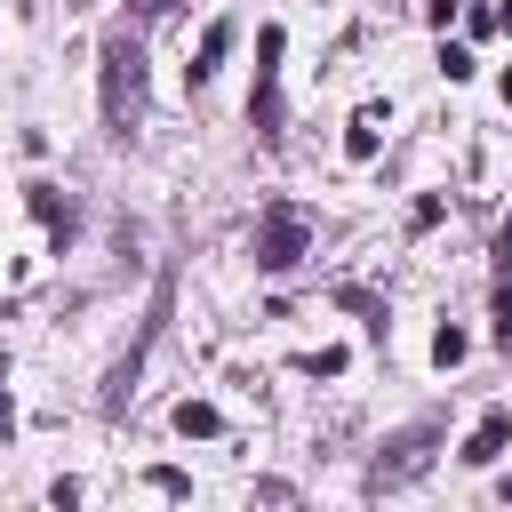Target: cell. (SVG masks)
<instances>
[{"label":"cell","mask_w":512,"mask_h":512,"mask_svg":"<svg viewBox=\"0 0 512 512\" xmlns=\"http://www.w3.org/2000/svg\"><path fill=\"white\" fill-rule=\"evenodd\" d=\"M0 416H8V360H0Z\"/></svg>","instance_id":"2e32d148"},{"label":"cell","mask_w":512,"mask_h":512,"mask_svg":"<svg viewBox=\"0 0 512 512\" xmlns=\"http://www.w3.org/2000/svg\"><path fill=\"white\" fill-rule=\"evenodd\" d=\"M136 104H144V48L128 32H112L104 40V128L128 136L136 128Z\"/></svg>","instance_id":"6da1fadb"},{"label":"cell","mask_w":512,"mask_h":512,"mask_svg":"<svg viewBox=\"0 0 512 512\" xmlns=\"http://www.w3.org/2000/svg\"><path fill=\"white\" fill-rule=\"evenodd\" d=\"M432 440H440V424H432V416H416L408 432H392V440H384V456H376V480L392 488V480L424 472V464H432Z\"/></svg>","instance_id":"277c9868"},{"label":"cell","mask_w":512,"mask_h":512,"mask_svg":"<svg viewBox=\"0 0 512 512\" xmlns=\"http://www.w3.org/2000/svg\"><path fill=\"white\" fill-rule=\"evenodd\" d=\"M496 264H504V272H512V224H504V232H496Z\"/></svg>","instance_id":"4fadbf2b"},{"label":"cell","mask_w":512,"mask_h":512,"mask_svg":"<svg viewBox=\"0 0 512 512\" xmlns=\"http://www.w3.org/2000/svg\"><path fill=\"white\" fill-rule=\"evenodd\" d=\"M464 352H472V336H464V328H440V336H432V368H456Z\"/></svg>","instance_id":"9c48e42d"},{"label":"cell","mask_w":512,"mask_h":512,"mask_svg":"<svg viewBox=\"0 0 512 512\" xmlns=\"http://www.w3.org/2000/svg\"><path fill=\"white\" fill-rule=\"evenodd\" d=\"M496 32H512V0H504V8H496Z\"/></svg>","instance_id":"9a60e30c"},{"label":"cell","mask_w":512,"mask_h":512,"mask_svg":"<svg viewBox=\"0 0 512 512\" xmlns=\"http://www.w3.org/2000/svg\"><path fill=\"white\" fill-rule=\"evenodd\" d=\"M248 120H256V136H264V144H280V136H288V112H280V24H264V32H256V88H248Z\"/></svg>","instance_id":"7a4b0ae2"},{"label":"cell","mask_w":512,"mask_h":512,"mask_svg":"<svg viewBox=\"0 0 512 512\" xmlns=\"http://www.w3.org/2000/svg\"><path fill=\"white\" fill-rule=\"evenodd\" d=\"M304 240H312V224H304V208H288V200H272V208H264V224H256V272H288V264L304 256Z\"/></svg>","instance_id":"3957f363"},{"label":"cell","mask_w":512,"mask_h":512,"mask_svg":"<svg viewBox=\"0 0 512 512\" xmlns=\"http://www.w3.org/2000/svg\"><path fill=\"white\" fill-rule=\"evenodd\" d=\"M440 216H448V200H440V192H424V200H416V208H408V224H416V232H432V224H440Z\"/></svg>","instance_id":"30bf717a"},{"label":"cell","mask_w":512,"mask_h":512,"mask_svg":"<svg viewBox=\"0 0 512 512\" xmlns=\"http://www.w3.org/2000/svg\"><path fill=\"white\" fill-rule=\"evenodd\" d=\"M176 432H184V440H216V432H224V416H216L208 400H176Z\"/></svg>","instance_id":"52a82bcc"},{"label":"cell","mask_w":512,"mask_h":512,"mask_svg":"<svg viewBox=\"0 0 512 512\" xmlns=\"http://www.w3.org/2000/svg\"><path fill=\"white\" fill-rule=\"evenodd\" d=\"M232 40H240V24H232V16H216V24L200 32V48H192V80H216V72H224V56H232Z\"/></svg>","instance_id":"8992f818"},{"label":"cell","mask_w":512,"mask_h":512,"mask_svg":"<svg viewBox=\"0 0 512 512\" xmlns=\"http://www.w3.org/2000/svg\"><path fill=\"white\" fill-rule=\"evenodd\" d=\"M344 368V344H328V352H304V376H336Z\"/></svg>","instance_id":"8fae6325"},{"label":"cell","mask_w":512,"mask_h":512,"mask_svg":"<svg viewBox=\"0 0 512 512\" xmlns=\"http://www.w3.org/2000/svg\"><path fill=\"white\" fill-rule=\"evenodd\" d=\"M48 512H80V480H56L48 488Z\"/></svg>","instance_id":"7c38bea8"},{"label":"cell","mask_w":512,"mask_h":512,"mask_svg":"<svg viewBox=\"0 0 512 512\" xmlns=\"http://www.w3.org/2000/svg\"><path fill=\"white\" fill-rule=\"evenodd\" d=\"M136 8H144V16H168V8H184V0H136Z\"/></svg>","instance_id":"5bb4252c"},{"label":"cell","mask_w":512,"mask_h":512,"mask_svg":"<svg viewBox=\"0 0 512 512\" xmlns=\"http://www.w3.org/2000/svg\"><path fill=\"white\" fill-rule=\"evenodd\" d=\"M504 448H512V408H488V416H480V424H472V440H464V448H456V456H464V464H472V472H480V464H496V456H504Z\"/></svg>","instance_id":"5b68a950"},{"label":"cell","mask_w":512,"mask_h":512,"mask_svg":"<svg viewBox=\"0 0 512 512\" xmlns=\"http://www.w3.org/2000/svg\"><path fill=\"white\" fill-rule=\"evenodd\" d=\"M504 96H512V64H504Z\"/></svg>","instance_id":"e0dca14e"},{"label":"cell","mask_w":512,"mask_h":512,"mask_svg":"<svg viewBox=\"0 0 512 512\" xmlns=\"http://www.w3.org/2000/svg\"><path fill=\"white\" fill-rule=\"evenodd\" d=\"M376 144H384V128H376V112H360L352 136H344V160H376Z\"/></svg>","instance_id":"ba28073f"}]
</instances>
